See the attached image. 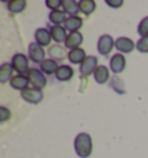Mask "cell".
I'll list each match as a JSON object with an SVG mask.
<instances>
[{"mask_svg":"<svg viewBox=\"0 0 148 158\" xmlns=\"http://www.w3.org/2000/svg\"><path fill=\"white\" fill-rule=\"evenodd\" d=\"M74 150L80 158H88L93 153V138L88 133H80L74 138Z\"/></svg>","mask_w":148,"mask_h":158,"instance_id":"cell-1","label":"cell"},{"mask_svg":"<svg viewBox=\"0 0 148 158\" xmlns=\"http://www.w3.org/2000/svg\"><path fill=\"white\" fill-rule=\"evenodd\" d=\"M29 57L25 54H22V52H18L15 54L13 57H12V60H10V64L13 66L15 72H18V74H22V76H27L28 72L30 71L29 66Z\"/></svg>","mask_w":148,"mask_h":158,"instance_id":"cell-2","label":"cell"},{"mask_svg":"<svg viewBox=\"0 0 148 158\" xmlns=\"http://www.w3.org/2000/svg\"><path fill=\"white\" fill-rule=\"evenodd\" d=\"M27 76H28V78H29L30 85H33L34 89H44L45 87H46V85H48L46 77H45V74L43 73L40 69L31 68Z\"/></svg>","mask_w":148,"mask_h":158,"instance_id":"cell-3","label":"cell"},{"mask_svg":"<svg viewBox=\"0 0 148 158\" xmlns=\"http://www.w3.org/2000/svg\"><path fill=\"white\" fill-rule=\"evenodd\" d=\"M115 42L116 41L111 35L103 34L102 36H99V41H97V51L99 52V55H102L104 57H108L114 50Z\"/></svg>","mask_w":148,"mask_h":158,"instance_id":"cell-4","label":"cell"},{"mask_svg":"<svg viewBox=\"0 0 148 158\" xmlns=\"http://www.w3.org/2000/svg\"><path fill=\"white\" fill-rule=\"evenodd\" d=\"M21 98L28 104L38 105L40 102H42V100L44 98V93L42 89L29 87V89H25L23 92H21Z\"/></svg>","mask_w":148,"mask_h":158,"instance_id":"cell-5","label":"cell"},{"mask_svg":"<svg viewBox=\"0 0 148 158\" xmlns=\"http://www.w3.org/2000/svg\"><path fill=\"white\" fill-rule=\"evenodd\" d=\"M45 50L43 47L37 44L36 42H31L28 47V57L31 62H34L36 64H41L43 60H45Z\"/></svg>","mask_w":148,"mask_h":158,"instance_id":"cell-6","label":"cell"},{"mask_svg":"<svg viewBox=\"0 0 148 158\" xmlns=\"http://www.w3.org/2000/svg\"><path fill=\"white\" fill-rule=\"evenodd\" d=\"M115 48L119 51L120 54H131L133 52L134 49H137V43H134V41L130 37L122 36L118 37L115 42Z\"/></svg>","mask_w":148,"mask_h":158,"instance_id":"cell-7","label":"cell"},{"mask_svg":"<svg viewBox=\"0 0 148 158\" xmlns=\"http://www.w3.org/2000/svg\"><path fill=\"white\" fill-rule=\"evenodd\" d=\"M97 66H99V58L96 56H87L84 63L80 65V74L84 76V77H89V76L94 74Z\"/></svg>","mask_w":148,"mask_h":158,"instance_id":"cell-8","label":"cell"},{"mask_svg":"<svg viewBox=\"0 0 148 158\" xmlns=\"http://www.w3.org/2000/svg\"><path fill=\"white\" fill-rule=\"evenodd\" d=\"M125 68H126V58H125V56L123 54H120V52L115 54L110 59V64H109L110 71L117 76V74L124 72Z\"/></svg>","mask_w":148,"mask_h":158,"instance_id":"cell-9","label":"cell"},{"mask_svg":"<svg viewBox=\"0 0 148 158\" xmlns=\"http://www.w3.org/2000/svg\"><path fill=\"white\" fill-rule=\"evenodd\" d=\"M35 42L37 44H40L41 47H50L51 42H52V36L50 33V29L46 28H38L35 31Z\"/></svg>","mask_w":148,"mask_h":158,"instance_id":"cell-10","label":"cell"},{"mask_svg":"<svg viewBox=\"0 0 148 158\" xmlns=\"http://www.w3.org/2000/svg\"><path fill=\"white\" fill-rule=\"evenodd\" d=\"M84 35L81 34L80 31L69 33L66 41H65V48L68 49L69 51L74 49H78V48H80L81 44L84 43Z\"/></svg>","mask_w":148,"mask_h":158,"instance_id":"cell-11","label":"cell"},{"mask_svg":"<svg viewBox=\"0 0 148 158\" xmlns=\"http://www.w3.org/2000/svg\"><path fill=\"white\" fill-rule=\"evenodd\" d=\"M10 87L15 91H20V92H23L25 89H29V78L28 76H22V74H16L14 76L12 80L10 81Z\"/></svg>","mask_w":148,"mask_h":158,"instance_id":"cell-12","label":"cell"},{"mask_svg":"<svg viewBox=\"0 0 148 158\" xmlns=\"http://www.w3.org/2000/svg\"><path fill=\"white\" fill-rule=\"evenodd\" d=\"M50 33L52 36V41H54L57 44L59 43H65L67 39V30L64 26H51L50 27Z\"/></svg>","mask_w":148,"mask_h":158,"instance_id":"cell-13","label":"cell"},{"mask_svg":"<svg viewBox=\"0 0 148 158\" xmlns=\"http://www.w3.org/2000/svg\"><path fill=\"white\" fill-rule=\"evenodd\" d=\"M54 76H56V79L59 81H63V83L69 81L74 77V69L71 65H60Z\"/></svg>","mask_w":148,"mask_h":158,"instance_id":"cell-14","label":"cell"},{"mask_svg":"<svg viewBox=\"0 0 148 158\" xmlns=\"http://www.w3.org/2000/svg\"><path fill=\"white\" fill-rule=\"evenodd\" d=\"M64 27L69 33H76L84 27V19L81 16H68L65 21Z\"/></svg>","mask_w":148,"mask_h":158,"instance_id":"cell-15","label":"cell"},{"mask_svg":"<svg viewBox=\"0 0 148 158\" xmlns=\"http://www.w3.org/2000/svg\"><path fill=\"white\" fill-rule=\"evenodd\" d=\"M93 76H94V80L97 84H107L110 80V69L105 65H99Z\"/></svg>","mask_w":148,"mask_h":158,"instance_id":"cell-16","label":"cell"},{"mask_svg":"<svg viewBox=\"0 0 148 158\" xmlns=\"http://www.w3.org/2000/svg\"><path fill=\"white\" fill-rule=\"evenodd\" d=\"M48 54H49L50 58L56 60V62H61L65 58H67V56H68V52L66 51V49L63 48L60 44L51 45L48 50Z\"/></svg>","mask_w":148,"mask_h":158,"instance_id":"cell-17","label":"cell"},{"mask_svg":"<svg viewBox=\"0 0 148 158\" xmlns=\"http://www.w3.org/2000/svg\"><path fill=\"white\" fill-rule=\"evenodd\" d=\"M87 58V54H86V50L78 48V49H74L68 51V56L67 59L69 60L71 64H79L81 65L84 62V59Z\"/></svg>","mask_w":148,"mask_h":158,"instance_id":"cell-18","label":"cell"},{"mask_svg":"<svg viewBox=\"0 0 148 158\" xmlns=\"http://www.w3.org/2000/svg\"><path fill=\"white\" fill-rule=\"evenodd\" d=\"M59 66L60 65L58 64V62L51 58H46L40 64V70L46 76H52V74H56Z\"/></svg>","mask_w":148,"mask_h":158,"instance_id":"cell-19","label":"cell"},{"mask_svg":"<svg viewBox=\"0 0 148 158\" xmlns=\"http://www.w3.org/2000/svg\"><path fill=\"white\" fill-rule=\"evenodd\" d=\"M63 10L68 16H78L80 12L79 1L75 0H63Z\"/></svg>","mask_w":148,"mask_h":158,"instance_id":"cell-20","label":"cell"},{"mask_svg":"<svg viewBox=\"0 0 148 158\" xmlns=\"http://www.w3.org/2000/svg\"><path fill=\"white\" fill-rule=\"evenodd\" d=\"M67 14L64 10H52L49 13V21L53 26H64L65 21L67 20Z\"/></svg>","mask_w":148,"mask_h":158,"instance_id":"cell-21","label":"cell"},{"mask_svg":"<svg viewBox=\"0 0 148 158\" xmlns=\"http://www.w3.org/2000/svg\"><path fill=\"white\" fill-rule=\"evenodd\" d=\"M13 72L14 69L10 63H2L0 66V81L1 84H6L12 80L13 78Z\"/></svg>","mask_w":148,"mask_h":158,"instance_id":"cell-22","label":"cell"},{"mask_svg":"<svg viewBox=\"0 0 148 158\" xmlns=\"http://www.w3.org/2000/svg\"><path fill=\"white\" fill-rule=\"evenodd\" d=\"M27 6L28 4L25 0H12L7 4V10L12 14H20L22 12H25Z\"/></svg>","mask_w":148,"mask_h":158,"instance_id":"cell-23","label":"cell"},{"mask_svg":"<svg viewBox=\"0 0 148 158\" xmlns=\"http://www.w3.org/2000/svg\"><path fill=\"white\" fill-rule=\"evenodd\" d=\"M79 6L80 12L84 15H86V16L92 15L96 10V8H97L96 1H94V0H80Z\"/></svg>","mask_w":148,"mask_h":158,"instance_id":"cell-24","label":"cell"},{"mask_svg":"<svg viewBox=\"0 0 148 158\" xmlns=\"http://www.w3.org/2000/svg\"><path fill=\"white\" fill-rule=\"evenodd\" d=\"M110 87H112L116 93L118 94H125V84H124L123 79H120L118 76H114L110 80Z\"/></svg>","mask_w":148,"mask_h":158,"instance_id":"cell-25","label":"cell"},{"mask_svg":"<svg viewBox=\"0 0 148 158\" xmlns=\"http://www.w3.org/2000/svg\"><path fill=\"white\" fill-rule=\"evenodd\" d=\"M138 34L141 37H148V16H145L138 25Z\"/></svg>","mask_w":148,"mask_h":158,"instance_id":"cell-26","label":"cell"},{"mask_svg":"<svg viewBox=\"0 0 148 158\" xmlns=\"http://www.w3.org/2000/svg\"><path fill=\"white\" fill-rule=\"evenodd\" d=\"M137 50L141 54H148V37H140L137 42Z\"/></svg>","mask_w":148,"mask_h":158,"instance_id":"cell-27","label":"cell"},{"mask_svg":"<svg viewBox=\"0 0 148 158\" xmlns=\"http://www.w3.org/2000/svg\"><path fill=\"white\" fill-rule=\"evenodd\" d=\"M12 118V113L10 110L5 106H1L0 107V122L1 123H5L6 121H8Z\"/></svg>","mask_w":148,"mask_h":158,"instance_id":"cell-28","label":"cell"},{"mask_svg":"<svg viewBox=\"0 0 148 158\" xmlns=\"http://www.w3.org/2000/svg\"><path fill=\"white\" fill-rule=\"evenodd\" d=\"M45 6L52 10H58L60 7H63V1L61 0H46L45 1Z\"/></svg>","mask_w":148,"mask_h":158,"instance_id":"cell-29","label":"cell"},{"mask_svg":"<svg viewBox=\"0 0 148 158\" xmlns=\"http://www.w3.org/2000/svg\"><path fill=\"white\" fill-rule=\"evenodd\" d=\"M105 4L111 8H120L123 7L124 1L123 0H105Z\"/></svg>","mask_w":148,"mask_h":158,"instance_id":"cell-30","label":"cell"}]
</instances>
